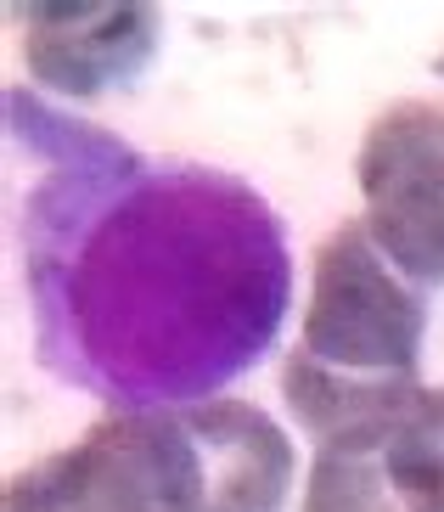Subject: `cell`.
<instances>
[{"instance_id": "1", "label": "cell", "mask_w": 444, "mask_h": 512, "mask_svg": "<svg viewBox=\"0 0 444 512\" xmlns=\"http://www.w3.org/2000/svg\"><path fill=\"white\" fill-rule=\"evenodd\" d=\"M6 130L34 164L17 248L34 361L57 383L113 411L192 406L276 349L293 248L242 175L147 158L23 91Z\"/></svg>"}, {"instance_id": "2", "label": "cell", "mask_w": 444, "mask_h": 512, "mask_svg": "<svg viewBox=\"0 0 444 512\" xmlns=\"http://www.w3.org/2000/svg\"><path fill=\"white\" fill-rule=\"evenodd\" d=\"M287 490L293 439L259 406L214 394L107 411L68 451L12 473L0 512H282Z\"/></svg>"}, {"instance_id": "3", "label": "cell", "mask_w": 444, "mask_h": 512, "mask_svg": "<svg viewBox=\"0 0 444 512\" xmlns=\"http://www.w3.org/2000/svg\"><path fill=\"white\" fill-rule=\"evenodd\" d=\"M428 304L371 242L366 220L326 231L310 259V304L282 361V394L321 445L422 389Z\"/></svg>"}, {"instance_id": "4", "label": "cell", "mask_w": 444, "mask_h": 512, "mask_svg": "<svg viewBox=\"0 0 444 512\" xmlns=\"http://www.w3.org/2000/svg\"><path fill=\"white\" fill-rule=\"evenodd\" d=\"M298 512H444V389L321 439Z\"/></svg>"}, {"instance_id": "5", "label": "cell", "mask_w": 444, "mask_h": 512, "mask_svg": "<svg viewBox=\"0 0 444 512\" xmlns=\"http://www.w3.org/2000/svg\"><path fill=\"white\" fill-rule=\"evenodd\" d=\"M366 231L377 254L416 287L444 282V107L405 102L366 124L355 158Z\"/></svg>"}, {"instance_id": "6", "label": "cell", "mask_w": 444, "mask_h": 512, "mask_svg": "<svg viewBox=\"0 0 444 512\" xmlns=\"http://www.w3.org/2000/svg\"><path fill=\"white\" fill-rule=\"evenodd\" d=\"M12 23L23 29V68L45 91L74 96V102L135 85L158 51L152 6H107V0L12 6Z\"/></svg>"}]
</instances>
